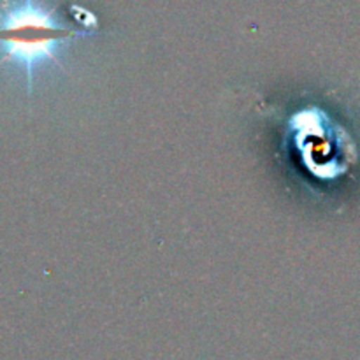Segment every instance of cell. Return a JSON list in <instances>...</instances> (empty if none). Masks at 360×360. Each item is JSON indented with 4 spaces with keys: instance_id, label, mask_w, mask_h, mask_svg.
Masks as SVG:
<instances>
[{
    "instance_id": "6da1fadb",
    "label": "cell",
    "mask_w": 360,
    "mask_h": 360,
    "mask_svg": "<svg viewBox=\"0 0 360 360\" xmlns=\"http://www.w3.org/2000/svg\"><path fill=\"white\" fill-rule=\"evenodd\" d=\"M91 34L95 32L60 23L55 18V11L39 6L35 0L6 4L0 11V67L4 63L21 67L27 76V91L30 95L35 67L53 62L65 72V67L58 60V46Z\"/></svg>"
}]
</instances>
